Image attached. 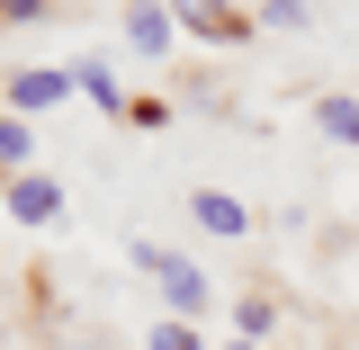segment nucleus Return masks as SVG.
<instances>
[{
  "label": "nucleus",
  "instance_id": "0eeeda50",
  "mask_svg": "<svg viewBox=\"0 0 359 350\" xmlns=\"http://www.w3.org/2000/svg\"><path fill=\"white\" fill-rule=\"evenodd\" d=\"M63 72H18V81H9V99H18V108H54V99H63Z\"/></svg>",
  "mask_w": 359,
  "mask_h": 350
},
{
  "label": "nucleus",
  "instance_id": "f257e3e1",
  "mask_svg": "<svg viewBox=\"0 0 359 350\" xmlns=\"http://www.w3.org/2000/svg\"><path fill=\"white\" fill-rule=\"evenodd\" d=\"M135 261H144V269H153V278H162V297H171V306H180V323H189V314L207 306V269H198V261H180V252H153V243H144Z\"/></svg>",
  "mask_w": 359,
  "mask_h": 350
},
{
  "label": "nucleus",
  "instance_id": "7ed1b4c3",
  "mask_svg": "<svg viewBox=\"0 0 359 350\" xmlns=\"http://www.w3.org/2000/svg\"><path fill=\"white\" fill-rule=\"evenodd\" d=\"M189 216L207 224V234H224V243H233V234H252V207H243V198H224V189H189Z\"/></svg>",
  "mask_w": 359,
  "mask_h": 350
},
{
  "label": "nucleus",
  "instance_id": "9d476101",
  "mask_svg": "<svg viewBox=\"0 0 359 350\" xmlns=\"http://www.w3.org/2000/svg\"><path fill=\"white\" fill-rule=\"evenodd\" d=\"M18 162H27V126H18V117H0V171H18Z\"/></svg>",
  "mask_w": 359,
  "mask_h": 350
},
{
  "label": "nucleus",
  "instance_id": "6e6552de",
  "mask_svg": "<svg viewBox=\"0 0 359 350\" xmlns=\"http://www.w3.org/2000/svg\"><path fill=\"white\" fill-rule=\"evenodd\" d=\"M72 81H81L99 108H126V99H117V81H108V63H72Z\"/></svg>",
  "mask_w": 359,
  "mask_h": 350
},
{
  "label": "nucleus",
  "instance_id": "f8f14e48",
  "mask_svg": "<svg viewBox=\"0 0 359 350\" xmlns=\"http://www.w3.org/2000/svg\"><path fill=\"white\" fill-rule=\"evenodd\" d=\"M36 9H45V0H0V18H36Z\"/></svg>",
  "mask_w": 359,
  "mask_h": 350
},
{
  "label": "nucleus",
  "instance_id": "9b49d317",
  "mask_svg": "<svg viewBox=\"0 0 359 350\" xmlns=\"http://www.w3.org/2000/svg\"><path fill=\"white\" fill-rule=\"evenodd\" d=\"M153 350H198V332L189 323H153Z\"/></svg>",
  "mask_w": 359,
  "mask_h": 350
},
{
  "label": "nucleus",
  "instance_id": "39448f33",
  "mask_svg": "<svg viewBox=\"0 0 359 350\" xmlns=\"http://www.w3.org/2000/svg\"><path fill=\"white\" fill-rule=\"evenodd\" d=\"M126 36L144 45V54H162V45H171V18H162V0H135V9H126Z\"/></svg>",
  "mask_w": 359,
  "mask_h": 350
},
{
  "label": "nucleus",
  "instance_id": "ddd939ff",
  "mask_svg": "<svg viewBox=\"0 0 359 350\" xmlns=\"http://www.w3.org/2000/svg\"><path fill=\"white\" fill-rule=\"evenodd\" d=\"M243 350H252V342H243Z\"/></svg>",
  "mask_w": 359,
  "mask_h": 350
},
{
  "label": "nucleus",
  "instance_id": "1a4fd4ad",
  "mask_svg": "<svg viewBox=\"0 0 359 350\" xmlns=\"http://www.w3.org/2000/svg\"><path fill=\"white\" fill-rule=\"evenodd\" d=\"M261 27H314L306 0H261Z\"/></svg>",
  "mask_w": 359,
  "mask_h": 350
},
{
  "label": "nucleus",
  "instance_id": "423d86ee",
  "mask_svg": "<svg viewBox=\"0 0 359 350\" xmlns=\"http://www.w3.org/2000/svg\"><path fill=\"white\" fill-rule=\"evenodd\" d=\"M314 126L341 135V144H359V99H341V90H332V99H314Z\"/></svg>",
  "mask_w": 359,
  "mask_h": 350
},
{
  "label": "nucleus",
  "instance_id": "20e7f679",
  "mask_svg": "<svg viewBox=\"0 0 359 350\" xmlns=\"http://www.w3.org/2000/svg\"><path fill=\"white\" fill-rule=\"evenodd\" d=\"M9 216L18 224H54L63 216V189H54V180H18V189H9Z\"/></svg>",
  "mask_w": 359,
  "mask_h": 350
},
{
  "label": "nucleus",
  "instance_id": "f03ea898",
  "mask_svg": "<svg viewBox=\"0 0 359 350\" xmlns=\"http://www.w3.org/2000/svg\"><path fill=\"white\" fill-rule=\"evenodd\" d=\"M171 9H180L207 45H243V36H252V18H243V9H224V0H171Z\"/></svg>",
  "mask_w": 359,
  "mask_h": 350
}]
</instances>
